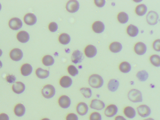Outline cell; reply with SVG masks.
Here are the masks:
<instances>
[{
	"mask_svg": "<svg viewBox=\"0 0 160 120\" xmlns=\"http://www.w3.org/2000/svg\"><path fill=\"white\" fill-rule=\"evenodd\" d=\"M17 38L19 41L24 43L28 42L30 38L29 34L27 32L22 31L19 32L17 34Z\"/></svg>",
	"mask_w": 160,
	"mask_h": 120,
	"instance_id": "ffe728a7",
	"label": "cell"
},
{
	"mask_svg": "<svg viewBox=\"0 0 160 120\" xmlns=\"http://www.w3.org/2000/svg\"><path fill=\"white\" fill-rule=\"evenodd\" d=\"M92 29L95 32L98 33H101L104 31L105 26L102 22L100 21H97L93 24Z\"/></svg>",
	"mask_w": 160,
	"mask_h": 120,
	"instance_id": "603a6c76",
	"label": "cell"
},
{
	"mask_svg": "<svg viewBox=\"0 0 160 120\" xmlns=\"http://www.w3.org/2000/svg\"><path fill=\"white\" fill-rule=\"evenodd\" d=\"M88 82L89 85L94 88H99L103 85L104 80L98 74H93L89 78Z\"/></svg>",
	"mask_w": 160,
	"mask_h": 120,
	"instance_id": "6da1fadb",
	"label": "cell"
},
{
	"mask_svg": "<svg viewBox=\"0 0 160 120\" xmlns=\"http://www.w3.org/2000/svg\"><path fill=\"white\" fill-rule=\"evenodd\" d=\"M147 8L144 4H142L138 5L135 8L136 14L140 16L144 15L147 11Z\"/></svg>",
	"mask_w": 160,
	"mask_h": 120,
	"instance_id": "f546056e",
	"label": "cell"
},
{
	"mask_svg": "<svg viewBox=\"0 0 160 120\" xmlns=\"http://www.w3.org/2000/svg\"><path fill=\"white\" fill-rule=\"evenodd\" d=\"M124 115L129 119H133L136 115L135 109L132 107L128 106L124 108L123 110Z\"/></svg>",
	"mask_w": 160,
	"mask_h": 120,
	"instance_id": "44dd1931",
	"label": "cell"
},
{
	"mask_svg": "<svg viewBox=\"0 0 160 120\" xmlns=\"http://www.w3.org/2000/svg\"><path fill=\"white\" fill-rule=\"evenodd\" d=\"M32 68L31 65L28 63L23 64L21 68V72L22 74L24 76H27L30 75L32 72Z\"/></svg>",
	"mask_w": 160,
	"mask_h": 120,
	"instance_id": "cb8c5ba5",
	"label": "cell"
},
{
	"mask_svg": "<svg viewBox=\"0 0 160 120\" xmlns=\"http://www.w3.org/2000/svg\"><path fill=\"white\" fill-rule=\"evenodd\" d=\"M79 5L77 0H72L68 2L66 5L67 10L70 12L74 13L78 11Z\"/></svg>",
	"mask_w": 160,
	"mask_h": 120,
	"instance_id": "ba28073f",
	"label": "cell"
},
{
	"mask_svg": "<svg viewBox=\"0 0 160 120\" xmlns=\"http://www.w3.org/2000/svg\"><path fill=\"white\" fill-rule=\"evenodd\" d=\"M94 2L96 5L99 7H102L104 5L105 1L104 0H95Z\"/></svg>",
	"mask_w": 160,
	"mask_h": 120,
	"instance_id": "b9f144b4",
	"label": "cell"
},
{
	"mask_svg": "<svg viewBox=\"0 0 160 120\" xmlns=\"http://www.w3.org/2000/svg\"><path fill=\"white\" fill-rule=\"evenodd\" d=\"M14 111L16 116L18 117H21L23 116L25 113V108L23 104L18 103L15 107Z\"/></svg>",
	"mask_w": 160,
	"mask_h": 120,
	"instance_id": "7402d4cb",
	"label": "cell"
},
{
	"mask_svg": "<svg viewBox=\"0 0 160 120\" xmlns=\"http://www.w3.org/2000/svg\"><path fill=\"white\" fill-rule=\"evenodd\" d=\"M23 56V54L22 51L19 48H14L10 52V58L12 60L14 61H18L20 60Z\"/></svg>",
	"mask_w": 160,
	"mask_h": 120,
	"instance_id": "9c48e42d",
	"label": "cell"
},
{
	"mask_svg": "<svg viewBox=\"0 0 160 120\" xmlns=\"http://www.w3.org/2000/svg\"><path fill=\"white\" fill-rule=\"evenodd\" d=\"M66 120H78V116L74 113H70L67 115L66 118Z\"/></svg>",
	"mask_w": 160,
	"mask_h": 120,
	"instance_id": "f35d334b",
	"label": "cell"
},
{
	"mask_svg": "<svg viewBox=\"0 0 160 120\" xmlns=\"http://www.w3.org/2000/svg\"><path fill=\"white\" fill-rule=\"evenodd\" d=\"M90 106L92 109L99 111L102 110L105 108V104L102 101L95 99L92 100Z\"/></svg>",
	"mask_w": 160,
	"mask_h": 120,
	"instance_id": "8fae6325",
	"label": "cell"
},
{
	"mask_svg": "<svg viewBox=\"0 0 160 120\" xmlns=\"http://www.w3.org/2000/svg\"><path fill=\"white\" fill-rule=\"evenodd\" d=\"M8 115L4 113L0 114V120H9Z\"/></svg>",
	"mask_w": 160,
	"mask_h": 120,
	"instance_id": "7bdbcfd3",
	"label": "cell"
},
{
	"mask_svg": "<svg viewBox=\"0 0 160 120\" xmlns=\"http://www.w3.org/2000/svg\"><path fill=\"white\" fill-rule=\"evenodd\" d=\"M25 86L24 84L21 82H17L14 83L12 87L13 91L16 93L20 94L25 90Z\"/></svg>",
	"mask_w": 160,
	"mask_h": 120,
	"instance_id": "9a60e30c",
	"label": "cell"
},
{
	"mask_svg": "<svg viewBox=\"0 0 160 120\" xmlns=\"http://www.w3.org/2000/svg\"><path fill=\"white\" fill-rule=\"evenodd\" d=\"M88 106L85 102H80L76 107L77 112L81 116H83L86 115L88 112Z\"/></svg>",
	"mask_w": 160,
	"mask_h": 120,
	"instance_id": "4fadbf2b",
	"label": "cell"
},
{
	"mask_svg": "<svg viewBox=\"0 0 160 120\" xmlns=\"http://www.w3.org/2000/svg\"><path fill=\"white\" fill-rule=\"evenodd\" d=\"M42 62L45 66H49L52 65L54 64V60L51 56L46 55L43 58Z\"/></svg>",
	"mask_w": 160,
	"mask_h": 120,
	"instance_id": "4dcf8cb0",
	"label": "cell"
},
{
	"mask_svg": "<svg viewBox=\"0 0 160 120\" xmlns=\"http://www.w3.org/2000/svg\"><path fill=\"white\" fill-rule=\"evenodd\" d=\"M131 67L130 64L127 62H122L119 66V69L121 72L123 73H127L131 70Z\"/></svg>",
	"mask_w": 160,
	"mask_h": 120,
	"instance_id": "83f0119b",
	"label": "cell"
},
{
	"mask_svg": "<svg viewBox=\"0 0 160 120\" xmlns=\"http://www.w3.org/2000/svg\"><path fill=\"white\" fill-rule=\"evenodd\" d=\"M37 20V18L35 15L31 13L26 14L24 18V22L29 25H32L35 24Z\"/></svg>",
	"mask_w": 160,
	"mask_h": 120,
	"instance_id": "e0dca14e",
	"label": "cell"
},
{
	"mask_svg": "<svg viewBox=\"0 0 160 120\" xmlns=\"http://www.w3.org/2000/svg\"><path fill=\"white\" fill-rule=\"evenodd\" d=\"M2 66V63L1 61L0 60V68H1Z\"/></svg>",
	"mask_w": 160,
	"mask_h": 120,
	"instance_id": "7dc6e473",
	"label": "cell"
},
{
	"mask_svg": "<svg viewBox=\"0 0 160 120\" xmlns=\"http://www.w3.org/2000/svg\"><path fill=\"white\" fill-rule=\"evenodd\" d=\"M1 8H2V6H1V3H0V11L1 10Z\"/></svg>",
	"mask_w": 160,
	"mask_h": 120,
	"instance_id": "681fc988",
	"label": "cell"
},
{
	"mask_svg": "<svg viewBox=\"0 0 160 120\" xmlns=\"http://www.w3.org/2000/svg\"><path fill=\"white\" fill-rule=\"evenodd\" d=\"M160 39L156 40L153 44V49L157 51H160Z\"/></svg>",
	"mask_w": 160,
	"mask_h": 120,
	"instance_id": "60d3db41",
	"label": "cell"
},
{
	"mask_svg": "<svg viewBox=\"0 0 160 120\" xmlns=\"http://www.w3.org/2000/svg\"><path fill=\"white\" fill-rule=\"evenodd\" d=\"M109 48L112 52L114 53H117L121 51L122 48V46L120 42H112L110 44Z\"/></svg>",
	"mask_w": 160,
	"mask_h": 120,
	"instance_id": "4316f807",
	"label": "cell"
},
{
	"mask_svg": "<svg viewBox=\"0 0 160 120\" xmlns=\"http://www.w3.org/2000/svg\"><path fill=\"white\" fill-rule=\"evenodd\" d=\"M56 90L54 87L51 84L44 86L42 89L41 93L43 96L46 98H52L55 95Z\"/></svg>",
	"mask_w": 160,
	"mask_h": 120,
	"instance_id": "3957f363",
	"label": "cell"
},
{
	"mask_svg": "<svg viewBox=\"0 0 160 120\" xmlns=\"http://www.w3.org/2000/svg\"><path fill=\"white\" fill-rule=\"evenodd\" d=\"M84 58L82 53L78 50L74 51L71 56L72 61L75 64L81 62Z\"/></svg>",
	"mask_w": 160,
	"mask_h": 120,
	"instance_id": "7c38bea8",
	"label": "cell"
},
{
	"mask_svg": "<svg viewBox=\"0 0 160 120\" xmlns=\"http://www.w3.org/2000/svg\"><path fill=\"white\" fill-rule=\"evenodd\" d=\"M2 53V50L0 49V57H1Z\"/></svg>",
	"mask_w": 160,
	"mask_h": 120,
	"instance_id": "c3c4849f",
	"label": "cell"
},
{
	"mask_svg": "<svg viewBox=\"0 0 160 120\" xmlns=\"http://www.w3.org/2000/svg\"><path fill=\"white\" fill-rule=\"evenodd\" d=\"M48 28L51 32H54L57 30L58 28V25L56 22H52L49 24Z\"/></svg>",
	"mask_w": 160,
	"mask_h": 120,
	"instance_id": "74e56055",
	"label": "cell"
},
{
	"mask_svg": "<svg viewBox=\"0 0 160 120\" xmlns=\"http://www.w3.org/2000/svg\"><path fill=\"white\" fill-rule=\"evenodd\" d=\"M80 91L83 96L86 98H89L92 95L91 89L88 88L83 87L80 89Z\"/></svg>",
	"mask_w": 160,
	"mask_h": 120,
	"instance_id": "e575fe53",
	"label": "cell"
},
{
	"mask_svg": "<svg viewBox=\"0 0 160 120\" xmlns=\"http://www.w3.org/2000/svg\"><path fill=\"white\" fill-rule=\"evenodd\" d=\"M58 103L59 106L62 108H68L71 104V100L68 96L63 95L59 98Z\"/></svg>",
	"mask_w": 160,
	"mask_h": 120,
	"instance_id": "30bf717a",
	"label": "cell"
},
{
	"mask_svg": "<svg viewBox=\"0 0 160 120\" xmlns=\"http://www.w3.org/2000/svg\"><path fill=\"white\" fill-rule=\"evenodd\" d=\"M119 86V82L116 79H112L109 80L107 85L108 90L112 92L116 91Z\"/></svg>",
	"mask_w": 160,
	"mask_h": 120,
	"instance_id": "d6986e66",
	"label": "cell"
},
{
	"mask_svg": "<svg viewBox=\"0 0 160 120\" xmlns=\"http://www.w3.org/2000/svg\"><path fill=\"white\" fill-rule=\"evenodd\" d=\"M68 71L69 74L73 77L76 76L78 73V70L73 65H70L68 67Z\"/></svg>",
	"mask_w": 160,
	"mask_h": 120,
	"instance_id": "d590c367",
	"label": "cell"
},
{
	"mask_svg": "<svg viewBox=\"0 0 160 120\" xmlns=\"http://www.w3.org/2000/svg\"><path fill=\"white\" fill-rule=\"evenodd\" d=\"M143 120H155V119L152 118H149L145 119Z\"/></svg>",
	"mask_w": 160,
	"mask_h": 120,
	"instance_id": "f6af8a7d",
	"label": "cell"
},
{
	"mask_svg": "<svg viewBox=\"0 0 160 120\" xmlns=\"http://www.w3.org/2000/svg\"><path fill=\"white\" fill-rule=\"evenodd\" d=\"M137 110L139 116L143 118L148 117L151 113V110L150 107L145 104L139 106L137 108Z\"/></svg>",
	"mask_w": 160,
	"mask_h": 120,
	"instance_id": "277c9868",
	"label": "cell"
},
{
	"mask_svg": "<svg viewBox=\"0 0 160 120\" xmlns=\"http://www.w3.org/2000/svg\"><path fill=\"white\" fill-rule=\"evenodd\" d=\"M118 109L116 105L111 104L108 106L104 111L105 115L108 118L114 116L118 113Z\"/></svg>",
	"mask_w": 160,
	"mask_h": 120,
	"instance_id": "5b68a950",
	"label": "cell"
},
{
	"mask_svg": "<svg viewBox=\"0 0 160 120\" xmlns=\"http://www.w3.org/2000/svg\"><path fill=\"white\" fill-rule=\"evenodd\" d=\"M159 16L155 11H149L146 16V20L148 23L151 25L156 24L158 22Z\"/></svg>",
	"mask_w": 160,
	"mask_h": 120,
	"instance_id": "8992f818",
	"label": "cell"
},
{
	"mask_svg": "<svg viewBox=\"0 0 160 120\" xmlns=\"http://www.w3.org/2000/svg\"><path fill=\"white\" fill-rule=\"evenodd\" d=\"M72 78L67 76L62 77L59 81L60 86L64 88H68L70 87L72 85Z\"/></svg>",
	"mask_w": 160,
	"mask_h": 120,
	"instance_id": "ac0fdd59",
	"label": "cell"
},
{
	"mask_svg": "<svg viewBox=\"0 0 160 120\" xmlns=\"http://www.w3.org/2000/svg\"><path fill=\"white\" fill-rule=\"evenodd\" d=\"M127 31L130 36L135 37L138 34L139 31L136 26L131 24L128 27Z\"/></svg>",
	"mask_w": 160,
	"mask_h": 120,
	"instance_id": "484cf974",
	"label": "cell"
},
{
	"mask_svg": "<svg viewBox=\"0 0 160 120\" xmlns=\"http://www.w3.org/2000/svg\"><path fill=\"white\" fill-rule=\"evenodd\" d=\"M84 52L86 56L89 58L94 57L97 53L96 48L93 45H89L85 48Z\"/></svg>",
	"mask_w": 160,
	"mask_h": 120,
	"instance_id": "2e32d148",
	"label": "cell"
},
{
	"mask_svg": "<svg viewBox=\"0 0 160 120\" xmlns=\"http://www.w3.org/2000/svg\"><path fill=\"white\" fill-rule=\"evenodd\" d=\"M9 26L12 29L17 30L20 29L22 26V21L18 18H11L8 23Z\"/></svg>",
	"mask_w": 160,
	"mask_h": 120,
	"instance_id": "52a82bcc",
	"label": "cell"
},
{
	"mask_svg": "<svg viewBox=\"0 0 160 120\" xmlns=\"http://www.w3.org/2000/svg\"><path fill=\"white\" fill-rule=\"evenodd\" d=\"M150 60L151 63L156 67L160 66V57L157 55L154 54L152 55L150 58Z\"/></svg>",
	"mask_w": 160,
	"mask_h": 120,
	"instance_id": "d6a6232c",
	"label": "cell"
},
{
	"mask_svg": "<svg viewBox=\"0 0 160 120\" xmlns=\"http://www.w3.org/2000/svg\"><path fill=\"white\" fill-rule=\"evenodd\" d=\"M134 50L137 54L142 55L145 53L147 50V47L146 45L142 42H137L135 45Z\"/></svg>",
	"mask_w": 160,
	"mask_h": 120,
	"instance_id": "5bb4252c",
	"label": "cell"
},
{
	"mask_svg": "<svg viewBox=\"0 0 160 120\" xmlns=\"http://www.w3.org/2000/svg\"><path fill=\"white\" fill-rule=\"evenodd\" d=\"M35 73L38 78L41 79L46 78L49 75V72L48 71L43 69L40 68L36 69Z\"/></svg>",
	"mask_w": 160,
	"mask_h": 120,
	"instance_id": "d4e9b609",
	"label": "cell"
},
{
	"mask_svg": "<svg viewBox=\"0 0 160 120\" xmlns=\"http://www.w3.org/2000/svg\"><path fill=\"white\" fill-rule=\"evenodd\" d=\"M118 19L122 23H126L128 20V16L127 13L124 12H121L118 15Z\"/></svg>",
	"mask_w": 160,
	"mask_h": 120,
	"instance_id": "836d02e7",
	"label": "cell"
},
{
	"mask_svg": "<svg viewBox=\"0 0 160 120\" xmlns=\"http://www.w3.org/2000/svg\"><path fill=\"white\" fill-rule=\"evenodd\" d=\"M6 80L9 83H13L16 80V78L13 75H9L6 77Z\"/></svg>",
	"mask_w": 160,
	"mask_h": 120,
	"instance_id": "ab89813d",
	"label": "cell"
},
{
	"mask_svg": "<svg viewBox=\"0 0 160 120\" xmlns=\"http://www.w3.org/2000/svg\"><path fill=\"white\" fill-rule=\"evenodd\" d=\"M58 40L61 43L64 45H66L70 42L71 38L68 34L65 33H63L60 35Z\"/></svg>",
	"mask_w": 160,
	"mask_h": 120,
	"instance_id": "1f68e13d",
	"label": "cell"
},
{
	"mask_svg": "<svg viewBox=\"0 0 160 120\" xmlns=\"http://www.w3.org/2000/svg\"><path fill=\"white\" fill-rule=\"evenodd\" d=\"M41 120H50L47 118H44L42 119Z\"/></svg>",
	"mask_w": 160,
	"mask_h": 120,
	"instance_id": "bcb514c9",
	"label": "cell"
},
{
	"mask_svg": "<svg viewBox=\"0 0 160 120\" xmlns=\"http://www.w3.org/2000/svg\"><path fill=\"white\" fill-rule=\"evenodd\" d=\"M148 72L145 70L140 71L137 72L136 76L138 79L141 82H145L148 78Z\"/></svg>",
	"mask_w": 160,
	"mask_h": 120,
	"instance_id": "f1b7e54d",
	"label": "cell"
},
{
	"mask_svg": "<svg viewBox=\"0 0 160 120\" xmlns=\"http://www.w3.org/2000/svg\"><path fill=\"white\" fill-rule=\"evenodd\" d=\"M128 98L130 101L134 103L141 102L143 100L142 92L136 89H132L128 92Z\"/></svg>",
	"mask_w": 160,
	"mask_h": 120,
	"instance_id": "7a4b0ae2",
	"label": "cell"
},
{
	"mask_svg": "<svg viewBox=\"0 0 160 120\" xmlns=\"http://www.w3.org/2000/svg\"><path fill=\"white\" fill-rule=\"evenodd\" d=\"M89 120H102L101 114L98 112H93L89 116Z\"/></svg>",
	"mask_w": 160,
	"mask_h": 120,
	"instance_id": "8d00e7d4",
	"label": "cell"
},
{
	"mask_svg": "<svg viewBox=\"0 0 160 120\" xmlns=\"http://www.w3.org/2000/svg\"><path fill=\"white\" fill-rule=\"evenodd\" d=\"M114 120H127L123 116L121 115L116 116L114 119Z\"/></svg>",
	"mask_w": 160,
	"mask_h": 120,
	"instance_id": "ee69618b",
	"label": "cell"
}]
</instances>
